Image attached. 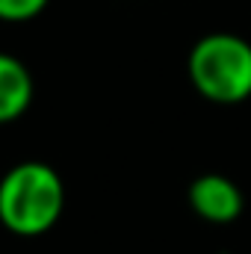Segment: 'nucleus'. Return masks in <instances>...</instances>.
<instances>
[{"instance_id":"nucleus-1","label":"nucleus","mask_w":251,"mask_h":254,"mask_svg":"<svg viewBox=\"0 0 251 254\" xmlns=\"http://www.w3.org/2000/svg\"><path fill=\"white\" fill-rule=\"evenodd\" d=\"M65 210L60 172L42 160H24L0 178V225L24 240L48 234Z\"/></svg>"},{"instance_id":"nucleus-2","label":"nucleus","mask_w":251,"mask_h":254,"mask_svg":"<svg viewBox=\"0 0 251 254\" xmlns=\"http://www.w3.org/2000/svg\"><path fill=\"white\" fill-rule=\"evenodd\" d=\"M192 89L213 104H243L251 98V42L237 33L201 36L187 60Z\"/></svg>"},{"instance_id":"nucleus-3","label":"nucleus","mask_w":251,"mask_h":254,"mask_svg":"<svg viewBox=\"0 0 251 254\" xmlns=\"http://www.w3.org/2000/svg\"><path fill=\"white\" fill-rule=\"evenodd\" d=\"M189 207L198 219L210 222V225H231L243 216V207H246V198L243 190L225 178V175H216V172H207L201 178H195L189 184Z\"/></svg>"},{"instance_id":"nucleus-4","label":"nucleus","mask_w":251,"mask_h":254,"mask_svg":"<svg viewBox=\"0 0 251 254\" xmlns=\"http://www.w3.org/2000/svg\"><path fill=\"white\" fill-rule=\"evenodd\" d=\"M36 98L30 68L12 54H0V125L18 122Z\"/></svg>"},{"instance_id":"nucleus-5","label":"nucleus","mask_w":251,"mask_h":254,"mask_svg":"<svg viewBox=\"0 0 251 254\" xmlns=\"http://www.w3.org/2000/svg\"><path fill=\"white\" fill-rule=\"evenodd\" d=\"M51 0H0V21L6 24H24L39 18L48 9Z\"/></svg>"}]
</instances>
